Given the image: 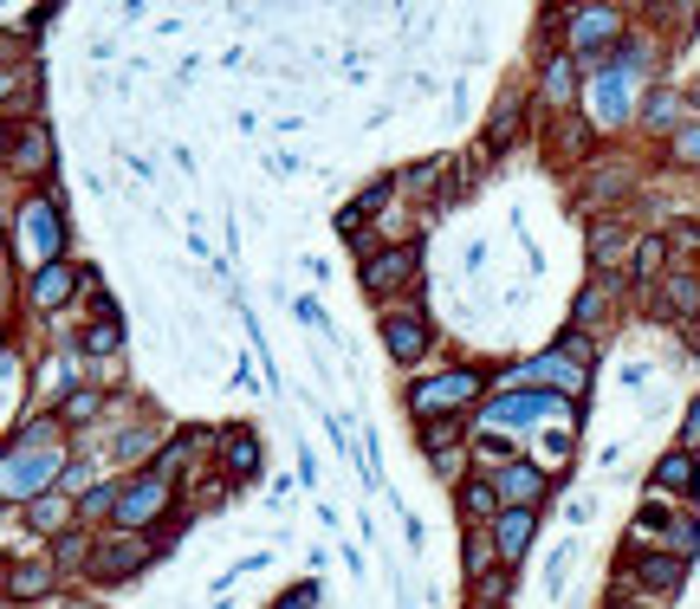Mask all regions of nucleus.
<instances>
[{
  "mask_svg": "<svg viewBox=\"0 0 700 609\" xmlns=\"http://www.w3.org/2000/svg\"><path fill=\"white\" fill-rule=\"evenodd\" d=\"M66 292H71V272L66 267H46L39 279H33V298H39V305H66Z\"/></svg>",
  "mask_w": 700,
  "mask_h": 609,
  "instance_id": "14",
  "label": "nucleus"
},
{
  "mask_svg": "<svg viewBox=\"0 0 700 609\" xmlns=\"http://www.w3.org/2000/svg\"><path fill=\"white\" fill-rule=\"evenodd\" d=\"M539 376H558V383H571V390H577V370H571L564 357H545V363H539Z\"/></svg>",
  "mask_w": 700,
  "mask_h": 609,
  "instance_id": "22",
  "label": "nucleus"
},
{
  "mask_svg": "<svg viewBox=\"0 0 700 609\" xmlns=\"http://www.w3.org/2000/svg\"><path fill=\"white\" fill-rule=\"evenodd\" d=\"M143 557H149V544H131V539H111V544H98V551H91V571H98V577H124V571H137Z\"/></svg>",
  "mask_w": 700,
  "mask_h": 609,
  "instance_id": "5",
  "label": "nucleus"
},
{
  "mask_svg": "<svg viewBox=\"0 0 700 609\" xmlns=\"http://www.w3.org/2000/svg\"><path fill=\"white\" fill-rule=\"evenodd\" d=\"M46 584H53L46 564H13V571H7V590H13V597H39Z\"/></svg>",
  "mask_w": 700,
  "mask_h": 609,
  "instance_id": "10",
  "label": "nucleus"
},
{
  "mask_svg": "<svg viewBox=\"0 0 700 609\" xmlns=\"http://www.w3.org/2000/svg\"><path fill=\"white\" fill-rule=\"evenodd\" d=\"M577 40H584V46H590V40H603V46H610V40H617V13H584Z\"/></svg>",
  "mask_w": 700,
  "mask_h": 609,
  "instance_id": "17",
  "label": "nucleus"
},
{
  "mask_svg": "<svg viewBox=\"0 0 700 609\" xmlns=\"http://www.w3.org/2000/svg\"><path fill=\"white\" fill-rule=\"evenodd\" d=\"M532 539V512L526 506H512V512H499V557H519Z\"/></svg>",
  "mask_w": 700,
  "mask_h": 609,
  "instance_id": "8",
  "label": "nucleus"
},
{
  "mask_svg": "<svg viewBox=\"0 0 700 609\" xmlns=\"http://www.w3.org/2000/svg\"><path fill=\"white\" fill-rule=\"evenodd\" d=\"M655 267H662V240L648 234V240L635 247V279H648V272H655Z\"/></svg>",
  "mask_w": 700,
  "mask_h": 609,
  "instance_id": "19",
  "label": "nucleus"
},
{
  "mask_svg": "<svg viewBox=\"0 0 700 609\" xmlns=\"http://www.w3.org/2000/svg\"><path fill=\"white\" fill-rule=\"evenodd\" d=\"M383 338H389V357H396V363H409V357L428 350V325H421V312L409 305V312H389V318H383Z\"/></svg>",
  "mask_w": 700,
  "mask_h": 609,
  "instance_id": "3",
  "label": "nucleus"
},
{
  "mask_svg": "<svg viewBox=\"0 0 700 609\" xmlns=\"http://www.w3.org/2000/svg\"><path fill=\"white\" fill-rule=\"evenodd\" d=\"M545 91H552V98H571V66H552V78H545Z\"/></svg>",
  "mask_w": 700,
  "mask_h": 609,
  "instance_id": "24",
  "label": "nucleus"
},
{
  "mask_svg": "<svg viewBox=\"0 0 700 609\" xmlns=\"http://www.w3.org/2000/svg\"><path fill=\"white\" fill-rule=\"evenodd\" d=\"M227 467L234 474H253L260 467V441L253 435H227Z\"/></svg>",
  "mask_w": 700,
  "mask_h": 609,
  "instance_id": "15",
  "label": "nucleus"
},
{
  "mask_svg": "<svg viewBox=\"0 0 700 609\" xmlns=\"http://www.w3.org/2000/svg\"><path fill=\"white\" fill-rule=\"evenodd\" d=\"M681 441H688V448H700V403L688 408V428H681Z\"/></svg>",
  "mask_w": 700,
  "mask_h": 609,
  "instance_id": "26",
  "label": "nucleus"
},
{
  "mask_svg": "<svg viewBox=\"0 0 700 609\" xmlns=\"http://www.w3.org/2000/svg\"><path fill=\"white\" fill-rule=\"evenodd\" d=\"M53 480V454H26V448H13L7 454V493L20 499L26 486H46Z\"/></svg>",
  "mask_w": 700,
  "mask_h": 609,
  "instance_id": "4",
  "label": "nucleus"
},
{
  "mask_svg": "<svg viewBox=\"0 0 700 609\" xmlns=\"http://www.w3.org/2000/svg\"><path fill=\"white\" fill-rule=\"evenodd\" d=\"M383 195H389L383 182H376V189H363V195H357V202H350L345 214H338V227H345V234H357V227H363V221H370V214L383 207Z\"/></svg>",
  "mask_w": 700,
  "mask_h": 609,
  "instance_id": "11",
  "label": "nucleus"
},
{
  "mask_svg": "<svg viewBox=\"0 0 700 609\" xmlns=\"http://www.w3.org/2000/svg\"><path fill=\"white\" fill-rule=\"evenodd\" d=\"M312 597H318V590H312V584H305V590H298V597H292V604H280V609H312Z\"/></svg>",
  "mask_w": 700,
  "mask_h": 609,
  "instance_id": "28",
  "label": "nucleus"
},
{
  "mask_svg": "<svg viewBox=\"0 0 700 609\" xmlns=\"http://www.w3.org/2000/svg\"><path fill=\"white\" fill-rule=\"evenodd\" d=\"M84 415H98V390H78V396H66V421H84Z\"/></svg>",
  "mask_w": 700,
  "mask_h": 609,
  "instance_id": "21",
  "label": "nucleus"
},
{
  "mask_svg": "<svg viewBox=\"0 0 700 609\" xmlns=\"http://www.w3.org/2000/svg\"><path fill=\"white\" fill-rule=\"evenodd\" d=\"M461 506H467L474 519H481V512H493V486H487V480H467V486H461Z\"/></svg>",
  "mask_w": 700,
  "mask_h": 609,
  "instance_id": "18",
  "label": "nucleus"
},
{
  "mask_svg": "<svg viewBox=\"0 0 700 609\" xmlns=\"http://www.w3.org/2000/svg\"><path fill=\"white\" fill-rule=\"evenodd\" d=\"M46 149H53L46 131H20V136H13V169H39V162H46Z\"/></svg>",
  "mask_w": 700,
  "mask_h": 609,
  "instance_id": "12",
  "label": "nucleus"
},
{
  "mask_svg": "<svg viewBox=\"0 0 700 609\" xmlns=\"http://www.w3.org/2000/svg\"><path fill=\"white\" fill-rule=\"evenodd\" d=\"M481 609H493V604H481Z\"/></svg>",
  "mask_w": 700,
  "mask_h": 609,
  "instance_id": "29",
  "label": "nucleus"
},
{
  "mask_svg": "<svg viewBox=\"0 0 700 609\" xmlns=\"http://www.w3.org/2000/svg\"><path fill=\"white\" fill-rule=\"evenodd\" d=\"M487 564H493V551H487V544H467V571H474V577H481V571H487Z\"/></svg>",
  "mask_w": 700,
  "mask_h": 609,
  "instance_id": "25",
  "label": "nucleus"
},
{
  "mask_svg": "<svg viewBox=\"0 0 700 609\" xmlns=\"http://www.w3.org/2000/svg\"><path fill=\"white\" fill-rule=\"evenodd\" d=\"M409 267H416V247H396V253H383V260L363 267V285H370V292H389V285L409 279Z\"/></svg>",
  "mask_w": 700,
  "mask_h": 609,
  "instance_id": "7",
  "label": "nucleus"
},
{
  "mask_svg": "<svg viewBox=\"0 0 700 609\" xmlns=\"http://www.w3.org/2000/svg\"><path fill=\"white\" fill-rule=\"evenodd\" d=\"M84 480H91L84 467H66V474H59V486H66V493H84Z\"/></svg>",
  "mask_w": 700,
  "mask_h": 609,
  "instance_id": "27",
  "label": "nucleus"
},
{
  "mask_svg": "<svg viewBox=\"0 0 700 609\" xmlns=\"http://www.w3.org/2000/svg\"><path fill=\"white\" fill-rule=\"evenodd\" d=\"M635 571H642L648 590H675V584H681V557H642Z\"/></svg>",
  "mask_w": 700,
  "mask_h": 609,
  "instance_id": "9",
  "label": "nucleus"
},
{
  "mask_svg": "<svg viewBox=\"0 0 700 609\" xmlns=\"http://www.w3.org/2000/svg\"><path fill=\"white\" fill-rule=\"evenodd\" d=\"M499 493H506L512 506H532V499H539V474H532V467H506Z\"/></svg>",
  "mask_w": 700,
  "mask_h": 609,
  "instance_id": "13",
  "label": "nucleus"
},
{
  "mask_svg": "<svg viewBox=\"0 0 700 609\" xmlns=\"http://www.w3.org/2000/svg\"><path fill=\"white\" fill-rule=\"evenodd\" d=\"M474 396H481V376H474V370H448V376L421 383L416 396H409V408H416L421 421H434L441 408H467Z\"/></svg>",
  "mask_w": 700,
  "mask_h": 609,
  "instance_id": "1",
  "label": "nucleus"
},
{
  "mask_svg": "<svg viewBox=\"0 0 700 609\" xmlns=\"http://www.w3.org/2000/svg\"><path fill=\"white\" fill-rule=\"evenodd\" d=\"M590 247H597V260H617V253H623V227H597Z\"/></svg>",
  "mask_w": 700,
  "mask_h": 609,
  "instance_id": "20",
  "label": "nucleus"
},
{
  "mask_svg": "<svg viewBox=\"0 0 700 609\" xmlns=\"http://www.w3.org/2000/svg\"><path fill=\"white\" fill-rule=\"evenodd\" d=\"M84 343H91V350H117V318H104V325H98Z\"/></svg>",
  "mask_w": 700,
  "mask_h": 609,
  "instance_id": "23",
  "label": "nucleus"
},
{
  "mask_svg": "<svg viewBox=\"0 0 700 609\" xmlns=\"http://www.w3.org/2000/svg\"><path fill=\"white\" fill-rule=\"evenodd\" d=\"M162 486H169V474L156 467V474H143V480H131V486H117V526H143V519H156L162 512Z\"/></svg>",
  "mask_w": 700,
  "mask_h": 609,
  "instance_id": "2",
  "label": "nucleus"
},
{
  "mask_svg": "<svg viewBox=\"0 0 700 609\" xmlns=\"http://www.w3.org/2000/svg\"><path fill=\"white\" fill-rule=\"evenodd\" d=\"M655 480L675 486V493H688V486H695V461H688V454H668V461L655 467Z\"/></svg>",
  "mask_w": 700,
  "mask_h": 609,
  "instance_id": "16",
  "label": "nucleus"
},
{
  "mask_svg": "<svg viewBox=\"0 0 700 609\" xmlns=\"http://www.w3.org/2000/svg\"><path fill=\"white\" fill-rule=\"evenodd\" d=\"M20 247H26L33 260H46V253L59 247V234H53V202H39V207L20 214Z\"/></svg>",
  "mask_w": 700,
  "mask_h": 609,
  "instance_id": "6",
  "label": "nucleus"
}]
</instances>
